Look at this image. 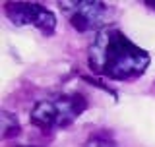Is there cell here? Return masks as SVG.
Listing matches in <instances>:
<instances>
[{
  "label": "cell",
  "mask_w": 155,
  "mask_h": 147,
  "mask_svg": "<svg viewBox=\"0 0 155 147\" xmlns=\"http://www.w3.org/2000/svg\"><path fill=\"white\" fill-rule=\"evenodd\" d=\"M149 52L138 47L118 27H105L95 33L87 47L89 70L107 80L134 81L149 68Z\"/></svg>",
  "instance_id": "6da1fadb"
},
{
  "label": "cell",
  "mask_w": 155,
  "mask_h": 147,
  "mask_svg": "<svg viewBox=\"0 0 155 147\" xmlns=\"http://www.w3.org/2000/svg\"><path fill=\"white\" fill-rule=\"evenodd\" d=\"M87 109V99L81 93H60L35 103L29 122L43 132L64 130L76 122Z\"/></svg>",
  "instance_id": "7a4b0ae2"
},
{
  "label": "cell",
  "mask_w": 155,
  "mask_h": 147,
  "mask_svg": "<svg viewBox=\"0 0 155 147\" xmlns=\"http://www.w3.org/2000/svg\"><path fill=\"white\" fill-rule=\"evenodd\" d=\"M68 23L80 33H99L109 27V19L113 18V8L107 2L97 0H66L58 2Z\"/></svg>",
  "instance_id": "3957f363"
},
{
  "label": "cell",
  "mask_w": 155,
  "mask_h": 147,
  "mask_svg": "<svg viewBox=\"0 0 155 147\" xmlns=\"http://www.w3.org/2000/svg\"><path fill=\"white\" fill-rule=\"evenodd\" d=\"M4 14L14 25H31L45 37L56 31V16L41 2H6Z\"/></svg>",
  "instance_id": "277c9868"
},
{
  "label": "cell",
  "mask_w": 155,
  "mask_h": 147,
  "mask_svg": "<svg viewBox=\"0 0 155 147\" xmlns=\"http://www.w3.org/2000/svg\"><path fill=\"white\" fill-rule=\"evenodd\" d=\"M19 130H21V126H19L18 116L8 110H2V139L16 138L19 134Z\"/></svg>",
  "instance_id": "5b68a950"
},
{
  "label": "cell",
  "mask_w": 155,
  "mask_h": 147,
  "mask_svg": "<svg viewBox=\"0 0 155 147\" xmlns=\"http://www.w3.org/2000/svg\"><path fill=\"white\" fill-rule=\"evenodd\" d=\"M84 147H118V145H116V141L110 134H107V132H95V134H91L87 138Z\"/></svg>",
  "instance_id": "8992f818"
},
{
  "label": "cell",
  "mask_w": 155,
  "mask_h": 147,
  "mask_svg": "<svg viewBox=\"0 0 155 147\" xmlns=\"http://www.w3.org/2000/svg\"><path fill=\"white\" fill-rule=\"evenodd\" d=\"M145 6H149L151 10H155V0H147V2H145Z\"/></svg>",
  "instance_id": "52a82bcc"
},
{
  "label": "cell",
  "mask_w": 155,
  "mask_h": 147,
  "mask_svg": "<svg viewBox=\"0 0 155 147\" xmlns=\"http://www.w3.org/2000/svg\"><path fill=\"white\" fill-rule=\"evenodd\" d=\"M16 147H31V145H16Z\"/></svg>",
  "instance_id": "ba28073f"
}]
</instances>
